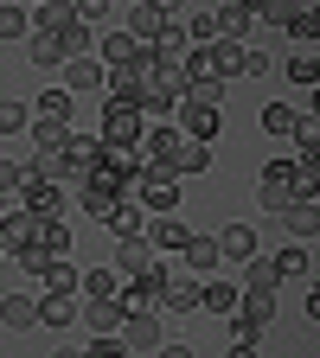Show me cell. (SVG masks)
<instances>
[{
	"label": "cell",
	"instance_id": "obj_43",
	"mask_svg": "<svg viewBox=\"0 0 320 358\" xmlns=\"http://www.w3.org/2000/svg\"><path fill=\"white\" fill-rule=\"evenodd\" d=\"M45 262H52V256H45L39 243H26V250H20V268H26V275H39V268H45Z\"/></svg>",
	"mask_w": 320,
	"mask_h": 358
},
{
	"label": "cell",
	"instance_id": "obj_42",
	"mask_svg": "<svg viewBox=\"0 0 320 358\" xmlns=\"http://www.w3.org/2000/svg\"><path fill=\"white\" fill-rule=\"evenodd\" d=\"M295 134H301V160H314V148H320V134H314V122H307V115L295 122Z\"/></svg>",
	"mask_w": 320,
	"mask_h": 358
},
{
	"label": "cell",
	"instance_id": "obj_30",
	"mask_svg": "<svg viewBox=\"0 0 320 358\" xmlns=\"http://www.w3.org/2000/svg\"><path fill=\"white\" fill-rule=\"evenodd\" d=\"M282 224H288L295 243H307V237H314V199H295V205L282 211Z\"/></svg>",
	"mask_w": 320,
	"mask_h": 358
},
{
	"label": "cell",
	"instance_id": "obj_47",
	"mask_svg": "<svg viewBox=\"0 0 320 358\" xmlns=\"http://www.w3.org/2000/svg\"><path fill=\"white\" fill-rule=\"evenodd\" d=\"M231 358H256V345H231Z\"/></svg>",
	"mask_w": 320,
	"mask_h": 358
},
{
	"label": "cell",
	"instance_id": "obj_10",
	"mask_svg": "<svg viewBox=\"0 0 320 358\" xmlns=\"http://www.w3.org/2000/svg\"><path fill=\"white\" fill-rule=\"evenodd\" d=\"M276 282H282V275H276V262H269V256H250V262H244V288H237V294H263V301H276Z\"/></svg>",
	"mask_w": 320,
	"mask_h": 358
},
{
	"label": "cell",
	"instance_id": "obj_20",
	"mask_svg": "<svg viewBox=\"0 0 320 358\" xmlns=\"http://www.w3.org/2000/svg\"><path fill=\"white\" fill-rule=\"evenodd\" d=\"M103 58H71L64 64V90H103Z\"/></svg>",
	"mask_w": 320,
	"mask_h": 358
},
{
	"label": "cell",
	"instance_id": "obj_11",
	"mask_svg": "<svg viewBox=\"0 0 320 358\" xmlns=\"http://www.w3.org/2000/svg\"><path fill=\"white\" fill-rule=\"evenodd\" d=\"M160 26H167V7H154V0H141V7L128 13V38H134V45H154Z\"/></svg>",
	"mask_w": 320,
	"mask_h": 358
},
{
	"label": "cell",
	"instance_id": "obj_38",
	"mask_svg": "<svg viewBox=\"0 0 320 358\" xmlns=\"http://www.w3.org/2000/svg\"><path fill=\"white\" fill-rule=\"evenodd\" d=\"M20 32H32L26 7H0V38H20Z\"/></svg>",
	"mask_w": 320,
	"mask_h": 358
},
{
	"label": "cell",
	"instance_id": "obj_3",
	"mask_svg": "<svg viewBox=\"0 0 320 358\" xmlns=\"http://www.w3.org/2000/svg\"><path fill=\"white\" fill-rule=\"evenodd\" d=\"M256 199H263L269 211L282 217V211H288V205L301 199V179H295V160H269V166H263V192H256Z\"/></svg>",
	"mask_w": 320,
	"mask_h": 358
},
{
	"label": "cell",
	"instance_id": "obj_7",
	"mask_svg": "<svg viewBox=\"0 0 320 358\" xmlns=\"http://www.w3.org/2000/svg\"><path fill=\"white\" fill-rule=\"evenodd\" d=\"M77 320L97 333V339H109V333H122L128 313H122V301H83V307H77Z\"/></svg>",
	"mask_w": 320,
	"mask_h": 358
},
{
	"label": "cell",
	"instance_id": "obj_29",
	"mask_svg": "<svg viewBox=\"0 0 320 358\" xmlns=\"http://www.w3.org/2000/svg\"><path fill=\"white\" fill-rule=\"evenodd\" d=\"M160 307H167V313H199V282H167Z\"/></svg>",
	"mask_w": 320,
	"mask_h": 358
},
{
	"label": "cell",
	"instance_id": "obj_48",
	"mask_svg": "<svg viewBox=\"0 0 320 358\" xmlns=\"http://www.w3.org/2000/svg\"><path fill=\"white\" fill-rule=\"evenodd\" d=\"M52 358H83V352H77V345H58V352H52Z\"/></svg>",
	"mask_w": 320,
	"mask_h": 358
},
{
	"label": "cell",
	"instance_id": "obj_37",
	"mask_svg": "<svg viewBox=\"0 0 320 358\" xmlns=\"http://www.w3.org/2000/svg\"><path fill=\"white\" fill-rule=\"evenodd\" d=\"M20 128H32V109L26 103H0V134H20Z\"/></svg>",
	"mask_w": 320,
	"mask_h": 358
},
{
	"label": "cell",
	"instance_id": "obj_22",
	"mask_svg": "<svg viewBox=\"0 0 320 358\" xmlns=\"http://www.w3.org/2000/svg\"><path fill=\"white\" fill-rule=\"evenodd\" d=\"M26 20H32V32H64L77 13H71V0H45V7H32Z\"/></svg>",
	"mask_w": 320,
	"mask_h": 358
},
{
	"label": "cell",
	"instance_id": "obj_12",
	"mask_svg": "<svg viewBox=\"0 0 320 358\" xmlns=\"http://www.w3.org/2000/svg\"><path fill=\"white\" fill-rule=\"evenodd\" d=\"M141 237H148V250H186V243H193V231H186L179 217H154Z\"/></svg>",
	"mask_w": 320,
	"mask_h": 358
},
{
	"label": "cell",
	"instance_id": "obj_5",
	"mask_svg": "<svg viewBox=\"0 0 320 358\" xmlns=\"http://www.w3.org/2000/svg\"><path fill=\"white\" fill-rule=\"evenodd\" d=\"M269 313H276V301H263V294H244V301H237V313H231V333H237V345H256V339H263Z\"/></svg>",
	"mask_w": 320,
	"mask_h": 358
},
{
	"label": "cell",
	"instance_id": "obj_4",
	"mask_svg": "<svg viewBox=\"0 0 320 358\" xmlns=\"http://www.w3.org/2000/svg\"><path fill=\"white\" fill-rule=\"evenodd\" d=\"M160 345H167V333H160L154 313H128V320H122V352L128 358H154Z\"/></svg>",
	"mask_w": 320,
	"mask_h": 358
},
{
	"label": "cell",
	"instance_id": "obj_41",
	"mask_svg": "<svg viewBox=\"0 0 320 358\" xmlns=\"http://www.w3.org/2000/svg\"><path fill=\"white\" fill-rule=\"evenodd\" d=\"M186 103H205V109H218V103H224V83H193V90H186Z\"/></svg>",
	"mask_w": 320,
	"mask_h": 358
},
{
	"label": "cell",
	"instance_id": "obj_13",
	"mask_svg": "<svg viewBox=\"0 0 320 358\" xmlns=\"http://www.w3.org/2000/svg\"><path fill=\"white\" fill-rule=\"evenodd\" d=\"M250 20H256V7H250V0H231V7H218V13H211V26H218L224 38H237V45H244Z\"/></svg>",
	"mask_w": 320,
	"mask_h": 358
},
{
	"label": "cell",
	"instance_id": "obj_19",
	"mask_svg": "<svg viewBox=\"0 0 320 358\" xmlns=\"http://www.w3.org/2000/svg\"><path fill=\"white\" fill-rule=\"evenodd\" d=\"M167 166H173V179H179V173H205V166H211V148L179 134V148H173V160H167Z\"/></svg>",
	"mask_w": 320,
	"mask_h": 358
},
{
	"label": "cell",
	"instance_id": "obj_49",
	"mask_svg": "<svg viewBox=\"0 0 320 358\" xmlns=\"http://www.w3.org/2000/svg\"><path fill=\"white\" fill-rule=\"evenodd\" d=\"M0 211H7V205H0Z\"/></svg>",
	"mask_w": 320,
	"mask_h": 358
},
{
	"label": "cell",
	"instance_id": "obj_39",
	"mask_svg": "<svg viewBox=\"0 0 320 358\" xmlns=\"http://www.w3.org/2000/svg\"><path fill=\"white\" fill-rule=\"evenodd\" d=\"M179 32H186L193 45H211V38H218V26H211V13H193V20H186V26H179Z\"/></svg>",
	"mask_w": 320,
	"mask_h": 358
},
{
	"label": "cell",
	"instance_id": "obj_18",
	"mask_svg": "<svg viewBox=\"0 0 320 358\" xmlns=\"http://www.w3.org/2000/svg\"><path fill=\"white\" fill-rule=\"evenodd\" d=\"M0 320H7L13 333H32L39 327V301L32 294H7V301H0Z\"/></svg>",
	"mask_w": 320,
	"mask_h": 358
},
{
	"label": "cell",
	"instance_id": "obj_34",
	"mask_svg": "<svg viewBox=\"0 0 320 358\" xmlns=\"http://www.w3.org/2000/svg\"><path fill=\"white\" fill-rule=\"evenodd\" d=\"M90 38H97V32H90V26H77V20L58 32V45H64V64H71V58H90Z\"/></svg>",
	"mask_w": 320,
	"mask_h": 358
},
{
	"label": "cell",
	"instance_id": "obj_31",
	"mask_svg": "<svg viewBox=\"0 0 320 358\" xmlns=\"http://www.w3.org/2000/svg\"><path fill=\"white\" fill-rule=\"evenodd\" d=\"M39 275H45V294H77V268H71L64 256H58V262H45Z\"/></svg>",
	"mask_w": 320,
	"mask_h": 358
},
{
	"label": "cell",
	"instance_id": "obj_26",
	"mask_svg": "<svg viewBox=\"0 0 320 358\" xmlns=\"http://www.w3.org/2000/svg\"><path fill=\"white\" fill-rule=\"evenodd\" d=\"M77 307H83L77 294H45V301H39V320H45V327H71Z\"/></svg>",
	"mask_w": 320,
	"mask_h": 358
},
{
	"label": "cell",
	"instance_id": "obj_32",
	"mask_svg": "<svg viewBox=\"0 0 320 358\" xmlns=\"http://www.w3.org/2000/svg\"><path fill=\"white\" fill-rule=\"evenodd\" d=\"M26 58H32L39 71H45V64H64V45H58V32H32V52H26Z\"/></svg>",
	"mask_w": 320,
	"mask_h": 358
},
{
	"label": "cell",
	"instance_id": "obj_8",
	"mask_svg": "<svg viewBox=\"0 0 320 358\" xmlns=\"http://www.w3.org/2000/svg\"><path fill=\"white\" fill-rule=\"evenodd\" d=\"M39 231V217L32 211H0V256H20Z\"/></svg>",
	"mask_w": 320,
	"mask_h": 358
},
{
	"label": "cell",
	"instance_id": "obj_2",
	"mask_svg": "<svg viewBox=\"0 0 320 358\" xmlns=\"http://www.w3.org/2000/svg\"><path fill=\"white\" fill-rule=\"evenodd\" d=\"M141 134H148V115L141 109H128V103H109L103 109V148L134 154V148H141Z\"/></svg>",
	"mask_w": 320,
	"mask_h": 358
},
{
	"label": "cell",
	"instance_id": "obj_1",
	"mask_svg": "<svg viewBox=\"0 0 320 358\" xmlns=\"http://www.w3.org/2000/svg\"><path fill=\"white\" fill-rule=\"evenodd\" d=\"M205 52H211L218 83H224V77H263V71H269V58L256 52V45H237V38H218V45H205Z\"/></svg>",
	"mask_w": 320,
	"mask_h": 358
},
{
	"label": "cell",
	"instance_id": "obj_46",
	"mask_svg": "<svg viewBox=\"0 0 320 358\" xmlns=\"http://www.w3.org/2000/svg\"><path fill=\"white\" fill-rule=\"evenodd\" d=\"M154 358H199V352H193V345H160Z\"/></svg>",
	"mask_w": 320,
	"mask_h": 358
},
{
	"label": "cell",
	"instance_id": "obj_28",
	"mask_svg": "<svg viewBox=\"0 0 320 358\" xmlns=\"http://www.w3.org/2000/svg\"><path fill=\"white\" fill-rule=\"evenodd\" d=\"M116 268H90V275H77V288H83V301H116Z\"/></svg>",
	"mask_w": 320,
	"mask_h": 358
},
{
	"label": "cell",
	"instance_id": "obj_24",
	"mask_svg": "<svg viewBox=\"0 0 320 358\" xmlns=\"http://www.w3.org/2000/svg\"><path fill=\"white\" fill-rule=\"evenodd\" d=\"M173 148H179V128H148V134H141V148H134V154H148L154 166H167V160H173Z\"/></svg>",
	"mask_w": 320,
	"mask_h": 358
},
{
	"label": "cell",
	"instance_id": "obj_6",
	"mask_svg": "<svg viewBox=\"0 0 320 358\" xmlns=\"http://www.w3.org/2000/svg\"><path fill=\"white\" fill-rule=\"evenodd\" d=\"M179 134H186V141H205L211 148V134H218V109H205V103H186V96H179Z\"/></svg>",
	"mask_w": 320,
	"mask_h": 358
},
{
	"label": "cell",
	"instance_id": "obj_45",
	"mask_svg": "<svg viewBox=\"0 0 320 358\" xmlns=\"http://www.w3.org/2000/svg\"><path fill=\"white\" fill-rule=\"evenodd\" d=\"M13 186H20V166H13V160H0V199H7Z\"/></svg>",
	"mask_w": 320,
	"mask_h": 358
},
{
	"label": "cell",
	"instance_id": "obj_23",
	"mask_svg": "<svg viewBox=\"0 0 320 358\" xmlns=\"http://www.w3.org/2000/svg\"><path fill=\"white\" fill-rule=\"evenodd\" d=\"M141 52H148V45H134L128 32H109V38H103V71H122V64H134Z\"/></svg>",
	"mask_w": 320,
	"mask_h": 358
},
{
	"label": "cell",
	"instance_id": "obj_16",
	"mask_svg": "<svg viewBox=\"0 0 320 358\" xmlns=\"http://www.w3.org/2000/svg\"><path fill=\"white\" fill-rule=\"evenodd\" d=\"M103 224H109V231H116V237L128 243V237H141V231H148V211L134 205V199H122V205H116V211H109Z\"/></svg>",
	"mask_w": 320,
	"mask_h": 358
},
{
	"label": "cell",
	"instance_id": "obj_14",
	"mask_svg": "<svg viewBox=\"0 0 320 358\" xmlns=\"http://www.w3.org/2000/svg\"><path fill=\"white\" fill-rule=\"evenodd\" d=\"M211 243H218V256H231V262H250V256H263L250 224H231V231H224V237H211Z\"/></svg>",
	"mask_w": 320,
	"mask_h": 358
},
{
	"label": "cell",
	"instance_id": "obj_17",
	"mask_svg": "<svg viewBox=\"0 0 320 358\" xmlns=\"http://www.w3.org/2000/svg\"><path fill=\"white\" fill-rule=\"evenodd\" d=\"M32 122H52V128H71V90H45L32 103Z\"/></svg>",
	"mask_w": 320,
	"mask_h": 358
},
{
	"label": "cell",
	"instance_id": "obj_21",
	"mask_svg": "<svg viewBox=\"0 0 320 358\" xmlns=\"http://www.w3.org/2000/svg\"><path fill=\"white\" fill-rule=\"evenodd\" d=\"M32 243H39L45 256H52V262H58V256H71V224H64V217L39 224V231H32Z\"/></svg>",
	"mask_w": 320,
	"mask_h": 358
},
{
	"label": "cell",
	"instance_id": "obj_40",
	"mask_svg": "<svg viewBox=\"0 0 320 358\" xmlns=\"http://www.w3.org/2000/svg\"><path fill=\"white\" fill-rule=\"evenodd\" d=\"M256 13H263V20H276V26H295V13H301V7H295V0H263Z\"/></svg>",
	"mask_w": 320,
	"mask_h": 358
},
{
	"label": "cell",
	"instance_id": "obj_15",
	"mask_svg": "<svg viewBox=\"0 0 320 358\" xmlns=\"http://www.w3.org/2000/svg\"><path fill=\"white\" fill-rule=\"evenodd\" d=\"M148 52H154L160 64H179V58H186V52H193V38H186V32H179V20H167V26H160V38L148 45Z\"/></svg>",
	"mask_w": 320,
	"mask_h": 358
},
{
	"label": "cell",
	"instance_id": "obj_35",
	"mask_svg": "<svg viewBox=\"0 0 320 358\" xmlns=\"http://www.w3.org/2000/svg\"><path fill=\"white\" fill-rule=\"evenodd\" d=\"M307 268H314V250H307V243H288V250L276 256V275H307Z\"/></svg>",
	"mask_w": 320,
	"mask_h": 358
},
{
	"label": "cell",
	"instance_id": "obj_25",
	"mask_svg": "<svg viewBox=\"0 0 320 358\" xmlns=\"http://www.w3.org/2000/svg\"><path fill=\"white\" fill-rule=\"evenodd\" d=\"M186 262H193V282H211V268H218L224 256H218L211 237H193V243H186Z\"/></svg>",
	"mask_w": 320,
	"mask_h": 358
},
{
	"label": "cell",
	"instance_id": "obj_33",
	"mask_svg": "<svg viewBox=\"0 0 320 358\" xmlns=\"http://www.w3.org/2000/svg\"><path fill=\"white\" fill-rule=\"evenodd\" d=\"M288 83H295V90H314V83H320V58H314V52H295V58H288Z\"/></svg>",
	"mask_w": 320,
	"mask_h": 358
},
{
	"label": "cell",
	"instance_id": "obj_44",
	"mask_svg": "<svg viewBox=\"0 0 320 358\" xmlns=\"http://www.w3.org/2000/svg\"><path fill=\"white\" fill-rule=\"evenodd\" d=\"M83 358H128V352H122V339H116V333H109V339H97V345H90V352H83Z\"/></svg>",
	"mask_w": 320,
	"mask_h": 358
},
{
	"label": "cell",
	"instance_id": "obj_9",
	"mask_svg": "<svg viewBox=\"0 0 320 358\" xmlns=\"http://www.w3.org/2000/svg\"><path fill=\"white\" fill-rule=\"evenodd\" d=\"M148 268H154V250H148V237H128V243L116 250V275H122V282H141Z\"/></svg>",
	"mask_w": 320,
	"mask_h": 358
},
{
	"label": "cell",
	"instance_id": "obj_27",
	"mask_svg": "<svg viewBox=\"0 0 320 358\" xmlns=\"http://www.w3.org/2000/svg\"><path fill=\"white\" fill-rule=\"evenodd\" d=\"M237 301H244V294H237L231 282H205V288H199V307H211V313H224V320H231V313H237Z\"/></svg>",
	"mask_w": 320,
	"mask_h": 358
},
{
	"label": "cell",
	"instance_id": "obj_36",
	"mask_svg": "<svg viewBox=\"0 0 320 358\" xmlns=\"http://www.w3.org/2000/svg\"><path fill=\"white\" fill-rule=\"evenodd\" d=\"M295 122H301L295 103H269V109H263V128H269V134H295Z\"/></svg>",
	"mask_w": 320,
	"mask_h": 358
}]
</instances>
